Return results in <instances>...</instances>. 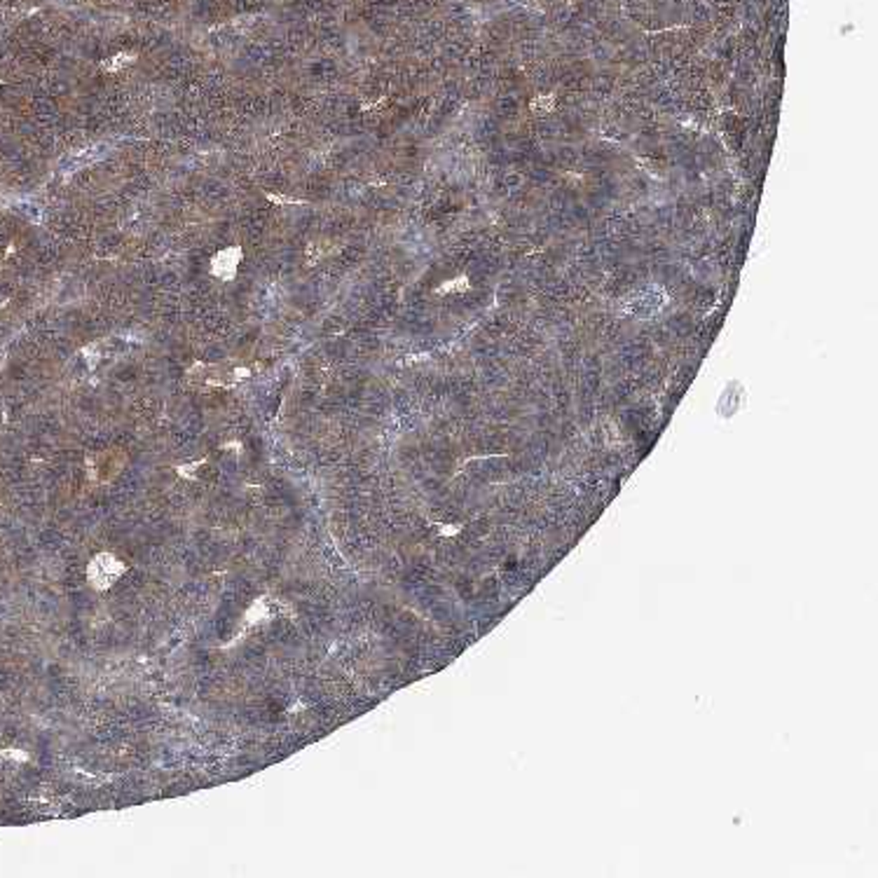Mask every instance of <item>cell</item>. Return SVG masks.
Returning a JSON list of instances; mask_svg holds the SVG:
<instances>
[{"label":"cell","mask_w":878,"mask_h":878,"mask_svg":"<svg viewBox=\"0 0 878 878\" xmlns=\"http://www.w3.org/2000/svg\"><path fill=\"white\" fill-rule=\"evenodd\" d=\"M237 262H239V248L225 251V253H220L213 260V272H215V274H220V277H230V274H232V270H234Z\"/></svg>","instance_id":"6da1fadb"}]
</instances>
